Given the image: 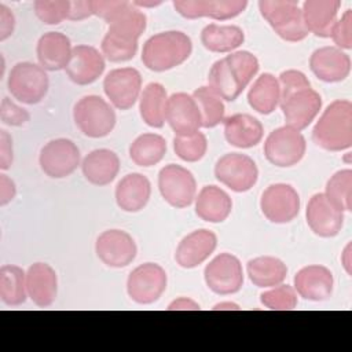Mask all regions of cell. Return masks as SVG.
Segmentation results:
<instances>
[{
  "label": "cell",
  "instance_id": "51",
  "mask_svg": "<svg viewBox=\"0 0 352 352\" xmlns=\"http://www.w3.org/2000/svg\"><path fill=\"white\" fill-rule=\"evenodd\" d=\"M16 186L15 183L4 173L0 175V206H6L15 198Z\"/></svg>",
  "mask_w": 352,
  "mask_h": 352
},
{
  "label": "cell",
  "instance_id": "16",
  "mask_svg": "<svg viewBox=\"0 0 352 352\" xmlns=\"http://www.w3.org/2000/svg\"><path fill=\"white\" fill-rule=\"evenodd\" d=\"M279 107L283 113L286 125L302 131L308 128L322 109V96L311 87L302 88L282 98Z\"/></svg>",
  "mask_w": 352,
  "mask_h": 352
},
{
  "label": "cell",
  "instance_id": "11",
  "mask_svg": "<svg viewBox=\"0 0 352 352\" xmlns=\"http://www.w3.org/2000/svg\"><path fill=\"white\" fill-rule=\"evenodd\" d=\"M206 286L219 296L238 293L243 286V270L238 257L231 253L217 254L204 271Z\"/></svg>",
  "mask_w": 352,
  "mask_h": 352
},
{
  "label": "cell",
  "instance_id": "52",
  "mask_svg": "<svg viewBox=\"0 0 352 352\" xmlns=\"http://www.w3.org/2000/svg\"><path fill=\"white\" fill-rule=\"evenodd\" d=\"M168 311H182V309H192V311H197V309H201L199 308V304L195 302L194 300L191 298H187V297H180L177 300H173L168 308Z\"/></svg>",
  "mask_w": 352,
  "mask_h": 352
},
{
  "label": "cell",
  "instance_id": "45",
  "mask_svg": "<svg viewBox=\"0 0 352 352\" xmlns=\"http://www.w3.org/2000/svg\"><path fill=\"white\" fill-rule=\"evenodd\" d=\"M94 15L111 23L122 11H125L131 1L126 0H91Z\"/></svg>",
  "mask_w": 352,
  "mask_h": 352
},
{
  "label": "cell",
  "instance_id": "28",
  "mask_svg": "<svg viewBox=\"0 0 352 352\" xmlns=\"http://www.w3.org/2000/svg\"><path fill=\"white\" fill-rule=\"evenodd\" d=\"M81 170L91 184L107 186L120 172V158L109 148H96L84 157Z\"/></svg>",
  "mask_w": 352,
  "mask_h": 352
},
{
  "label": "cell",
  "instance_id": "41",
  "mask_svg": "<svg viewBox=\"0 0 352 352\" xmlns=\"http://www.w3.org/2000/svg\"><path fill=\"white\" fill-rule=\"evenodd\" d=\"M226 60L243 88L249 85V82L257 74L260 67L258 59L249 51L231 52L226 56Z\"/></svg>",
  "mask_w": 352,
  "mask_h": 352
},
{
  "label": "cell",
  "instance_id": "49",
  "mask_svg": "<svg viewBox=\"0 0 352 352\" xmlns=\"http://www.w3.org/2000/svg\"><path fill=\"white\" fill-rule=\"evenodd\" d=\"M15 28V16L12 11L4 6L0 4V41H4L8 38Z\"/></svg>",
  "mask_w": 352,
  "mask_h": 352
},
{
  "label": "cell",
  "instance_id": "6",
  "mask_svg": "<svg viewBox=\"0 0 352 352\" xmlns=\"http://www.w3.org/2000/svg\"><path fill=\"white\" fill-rule=\"evenodd\" d=\"M7 87L10 94L19 102L36 104L44 99L50 88L47 70L32 62H18L12 66Z\"/></svg>",
  "mask_w": 352,
  "mask_h": 352
},
{
  "label": "cell",
  "instance_id": "39",
  "mask_svg": "<svg viewBox=\"0 0 352 352\" xmlns=\"http://www.w3.org/2000/svg\"><path fill=\"white\" fill-rule=\"evenodd\" d=\"M326 198L341 212L352 210V170L341 169L326 183Z\"/></svg>",
  "mask_w": 352,
  "mask_h": 352
},
{
  "label": "cell",
  "instance_id": "29",
  "mask_svg": "<svg viewBox=\"0 0 352 352\" xmlns=\"http://www.w3.org/2000/svg\"><path fill=\"white\" fill-rule=\"evenodd\" d=\"M151 195V183L142 173L124 176L116 187V202L124 212L135 213L142 210Z\"/></svg>",
  "mask_w": 352,
  "mask_h": 352
},
{
  "label": "cell",
  "instance_id": "25",
  "mask_svg": "<svg viewBox=\"0 0 352 352\" xmlns=\"http://www.w3.org/2000/svg\"><path fill=\"white\" fill-rule=\"evenodd\" d=\"M340 0H307L302 4V21L308 33L327 38L337 22Z\"/></svg>",
  "mask_w": 352,
  "mask_h": 352
},
{
  "label": "cell",
  "instance_id": "15",
  "mask_svg": "<svg viewBox=\"0 0 352 352\" xmlns=\"http://www.w3.org/2000/svg\"><path fill=\"white\" fill-rule=\"evenodd\" d=\"M95 252L98 258L111 268H124L129 265L138 253L133 238L122 230H106L96 242Z\"/></svg>",
  "mask_w": 352,
  "mask_h": 352
},
{
  "label": "cell",
  "instance_id": "1",
  "mask_svg": "<svg viewBox=\"0 0 352 352\" xmlns=\"http://www.w3.org/2000/svg\"><path fill=\"white\" fill-rule=\"evenodd\" d=\"M147 26L146 14L133 6L122 11L111 23L102 40V52L110 62H126L138 52V40Z\"/></svg>",
  "mask_w": 352,
  "mask_h": 352
},
{
  "label": "cell",
  "instance_id": "34",
  "mask_svg": "<svg viewBox=\"0 0 352 352\" xmlns=\"http://www.w3.org/2000/svg\"><path fill=\"white\" fill-rule=\"evenodd\" d=\"M168 95L160 82H148L139 98V113L142 120L151 128H162L165 124V106Z\"/></svg>",
  "mask_w": 352,
  "mask_h": 352
},
{
  "label": "cell",
  "instance_id": "2",
  "mask_svg": "<svg viewBox=\"0 0 352 352\" xmlns=\"http://www.w3.org/2000/svg\"><path fill=\"white\" fill-rule=\"evenodd\" d=\"M312 140L327 151H342L352 146V103L348 99L331 102L312 129Z\"/></svg>",
  "mask_w": 352,
  "mask_h": 352
},
{
  "label": "cell",
  "instance_id": "22",
  "mask_svg": "<svg viewBox=\"0 0 352 352\" xmlns=\"http://www.w3.org/2000/svg\"><path fill=\"white\" fill-rule=\"evenodd\" d=\"M333 287L331 271L320 264L307 265L294 275V290L304 300L324 301L331 297Z\"/></svg>",
  "mask_w": 352,
  "mask_h": 352
},
{
  "label": "cell",
  "instance_id": "47",
  "mask_svg": "<svg viewBox=\"0 0 352 352\" xmlns=\"http://www.w3.org/2000/svg\"><path fill=\"white\" fill-rule=\"evenodd\" d=\"M0 120L10 126H21L30 120V114L6 96L0 104Z\"/></svg>",
  "mask_w": 352,
  "mask_h": 352
},
{
  "label": "cell",
  "instance_id": "27",
  "mask_svg": "<svg viewBox=\"0 0 352 352\" xmlns=\"http://www.w3.org/2000/svg\"><path fill=\"white\" fill-rule=\"evenodd\" d=\"M223 124L226 140L238 148H250L257 146L264 135V128L260 120L246 113L226 117Z\"/></svg>",
  "mask_w": 352,
  "mask_h": 352
},
{
  "label": "cell",
  "instance_id": "20",
  "mask_svg": "<svg viewBox=\"0 0 352 352\" xmlns=\"http://www.w3.org/2000/svg\"><path fill=\"white\" fill-rule=\"evenodd\" d=\"M104 67V56L95 47L78 44L73 47L65 72L74 84L88 85L95 82L103 74Z\"/></svg>",
  "mask_w": 352,
  "mask_h": 352
},
{
  "label": "cell",
  "instance_id": "36",
  "mask_svg": "<svg viewBox=\"0 0 352 352\" xmlns=\"http://www.w3.org/2000/svg\"><path fill=\"white\" fill-rule=\"evenodd\" d=\"M26 272L12 264L0 268V298L6 305L18 307L26 301Z\"/></svg>",
  "mask_w": 352,
  "mask_h": 352
},
{
  "label": "cell",
  "instance_id": "38",
  "mask_svg": "<svg viewBox=\"0 0 352 352\" xmlns=\"http://www.w3.org/2000/svg\"><path fill=\"white\" fill-rule=\"evenodd\" d=\"M201 111L202 126L214 128L224 121L226 107L223 99L209 87H199L191 95Z\"/></svg>",
  "mask_w": 352,
  "mask_h": 352
},
{
  "label": "cell",
  "instance_id": "23",
  "mask_svg": "<svg viewBox=\"0 0 352 352\" xmlns=\"http://www.w3.org/2000/svg\"><path fill=\"white\" fill-rule=\"evenodd\" d=\"M216 246L217 236L213 231L206 228L195 230L179 242L175 260L182 268H195L214 252Z\"/></svg>",
  "mask_w": 352,
  "mask_h": 352
},
{
  "label": "cell",
  "instance_id": "4",
  "mask_svg": "<svg viewBox=\"0 0 352 352\" xmlns=\"http://www.w3.org/2000/svg\"><path fill=\"white\" fill-rule=\"evenodd\" d=\"M258 10L274 32L285 41L297 43L308 36L302 12L293 0H260Z\"/></svg>",
  "mask_w": 352,
  "mask_h": 352
},
{
  "label": "cell",
  "instance_id": "55",
  "mask_svg": "<svg viewBox=\"0 0 352 352\" xmlns=\"http://www.w3.org/2000/svg\"><path fill=\"white\" fill-rule=\"evenodd\" d=\"M135 7H143V8H147V7H157L160 4H162V1H132Z\"/></svg>",
  "mask_w": 352,
  "mask_h": 352
},
{
  "label": "cell",
  "instance_id": "37",
  "mask_svg": "<svg viewBox=\"0 0 352 352\" xmlns=\"http://www.w3.org/2000/svg\"><path fill=\"white\" fill-rule=\"evenodd\" d=\"M208 87L227 102H234L245 89L227 63L226 58L219 59L212 65L208 74Z\"/></svg>",
  "mask_w": 352,
  "mask_h": 352
},
{
  "label": "cell",
  "instance_id": "32",
  "mask_svg": "<svg viewBox=\"0 0 352 352\" xmlns=\"http://www.w3.org/2000/svg\"><path fill=\"white\" fill-rule=\"evenodd\" d=\"M249 106L260 114H271L280 102V88L278 78L271 73H263L256 78L248 92Z\"/></svg>",
  "mask_w": 352,
  "mask_h": 352
},
{
  "label": "cell",
  "instance_id": "14",
  "mask_svg": "<svg viewBox=\"0 0 352 352\" xmlns=\"http://www.w3.org/2000/svg\"><path fill=\"white\" fill-rule=\"evenodd\" d=\"M103 91L118 110L131 109L142 91V76L135 67L110 70L103 80Z\"/></svg>",
  "mask_w": 352,
  "mask_h": 352
},
{
  "label": "cell",
  "instance_id": "54",
  "mask_svg": "<svg viewBox=\"0 0 352 352\" xmlns=\"http://www.w3.org/2000/svg\"><path fill=\"white\" fill-rule=\"evenodd\" d=\"M212 309H241V308H239L238 304L227 301V302H219V304H216Z\"/></svg>",
  "mask_w": 352,
  "mask_h": 352
},
{
  "label": "cell",
  "instance_id": "30",
  "mask_svg": "<svg viewBox=\"0 0 352 352\" xmlns=\"http://www.w3.org/2000/svg\"><path fill=\"white\" fill-rule=\"evenodd\" d=\"M232 210L230 195L217 186H205L195 197V213L208 223L224 221Z\"/></svg>",
  "mask_w": 352,
  "mask_h": 352
},
{
  "label": "cell",
  "instance_id": "24",
  "mask_svg": "<svg viewBox=\"0 0 352 352\" xmlns=\"http://www.w3.org/2000/svg\"><path fill=\"white\" fill-rule=\"evenodd\" d=\"M28 297L37 307H50L58 293L55 270L47 263H34L26 271Z\"/></svg>",
  "mask_w": 352,
  "mask_h": 352
},
{
  "label": "cell",
  "instance_id": "44",
  "mask_svg": "<svg viewBox=\"0 0 352 352\" xmlns=\"http://www.w3.org/2000/svg\"><path fill=\"white\" fill-rule=\"evenodd\" d=\"M340 50L352 48V10H346L340 19H337L331 36H330Z\"/></svg>",
  "mask_w": 352,
  "mask_h": 352
},
{
  "label": "cell",
  "instance_id": "7",
  "mask_svg": "<svg viewBox=\"0 0 352 352\" xmlns=\"http://www.w3.org/2000/svg\"><path fill=\"white\" fill-rule=\"evenodd\" d=\"M307 150L304 135L292 126H279L274 129L264 142V155L267 161L278 168H290L297 165Z\"/></svg>",
  "mask_w": 352,
  "mask_h": 352
},
{
  "label": "cell",
  "instance_id": "48",
  "mask_svg": "<svg viewBox=\"0 0 352 352\" xmlns=\"http://www.w3.org/2000/svg\"><path fill=\"white\" fill-rule=\"evenodd\" d=\"M12 138L6 129H0V168L8 169L12 164Z\"/></svg>",
  "mask_w": 352,
  "mask_h": 352
},
{
  "label": "cell",
  "instance_id": "31",
  "mask_svg": "<svg viewBox=\"0 0 352 352\" xmlns=\"http://www.w3.org/2000/svg\"><path fill=\"white\" fill-rule=\"evenodd\" d=\"M243 41L245 33L235 25L209 23L201 32V43L210 52H232L241 47Z\"/></svg>",
  "mask_w": 352,
  "mask_h": 352
},
{
  "label": "cell",
  "instance_id": "53",
  "mask_svg": "<svg viewBox=\"0 0 352 352\" xmlns=\"http://www.w3.org/2000/svg\"><path fill=\"white\" fill-rule=\"evenodd\" d=\"M341 261L344 264V268H345L346 274L351 275V243H348L346 248L344 249V253L341 256Z\"/></svg>",
  "mask_w": 352,
  "mask_h": 352
},
{
  "label": "cell",
  "instance_id": "50",
  "mask_svg": "<svg viewBox=\"0 0 352 352\" xmlns=\"http://www.w3.org/2000/svg\"><path fill=\"white\" fill-rule=\"evenodd\" d=\"M91 15H94L91 0L70 1V10H69V14H67L69 21H82L88 16H91Z\"/></svg>",
  "mask_w": 352,
  "mask_h": 352
},
{
  "label": "cell",
  "instance_id": "35",
  "mask_svg": "<svg viewBox=\"0 0 352 352\" xmlns=\"http://www.w3.org/2000/svg\"><path fill=\"white\" fill-rule=\"evenodd\" d=\"M166 154V140L158 133H143L138 136L129 146V157L143 168L157 165Z\"/></svg>",
  "mask_w": 352,
  "mask_h": 352
},
{
  "label": "cell",
  "instance_id": "26",
  "mask_svg": "<svg viewBox=\"0 0 352 352\" xmlns=\"http://www.w3.org/2000/svg\"><path fill=\"white\" fill-rule=\"evenodd\" d=\"M70 38L60 32L44 33L36 47L40 66L48 72H58L67 66L72 55Z\"/></svg>",
  "mask_w": 352,
  "mask_h": 352
},
{
  "label": "cell",
  "instance_id": "10",
  "mask_svg": "<svg viewBox=\"0 0 352 352\" xmlns=\"http://www.w3.org/2000/svg\"><path fill=\"white\" fill-rule=\"evenodd\" d=\"M158 190L170 206L183 209L195 199L197 182L187 168L169 164L161 168L158 173Z\"/></svg>",
  "mask_w": 352,
  "mask_h": 352
},
{
  "label": "cell",
  "instance_id": "8",
  "mask_svg": "<svg viewBox=\"0 0 352 352\" xmlns=\"http://www.w3.org/2000/svg\"><path fill=\"white\" fill-rule=\"evenodd\" d=\"M168 276L157 263L138 265L126 279V292L132 301L140 305H150L160 300L166 290Z\"/></svg>",
  "mask_w": 352,
  "mask_h": 352
},
{
  "label": "cell",
  "instance_id": "33",
  "mask_svg": "<svg viewBox=\"0 0 352 352\" xmlns=\"http://www.w3.org/2000/svg\"><path fill=\"white\" fill-rule=\"evenodd\" d=\"M246 271L250 282L257 287L278 286L287 275L286 264L272 256H260L249 260Z\"/></svg>",
  "mask_w": 352,
  "mask_h": 352
},
{
  "label": "cell",
  "instance_id": "5",
  "mask_svg": "<svg viewBox=\"0 0 352 352\" xmlns=\"http://www.w3.org/2000/svg\"><path fill=\"white\" fill-rule=\"evenodd\" d=\"M73 118L77 128L92 139L107 136L117 121L113 107L98 95H87L78 99L73 107Z\"/></svg>",
  "mask_w": 352,
  "mask_h": 352
},
{
  "label": "cell",
  "instance_id": "46",
  "mask_svg": "<svg viewBox=\"0 0 352 352\" xmlns=\"http://www.w3.org/2000/svg\"><path fill=\"white\" fill-rule=\"evenodd\" d=\"M278 82H279V88H280V99L287 96L292 92L311 87L308 77L302 72L294 70V69L282 72L278 77Z\"/></svg>",
  "mask_w": 352,
  "mask_h": 352
},
{
  "label": "cell",
  "instance_id": "40",
  "mask_svg": "<svg viewBox=\"0 0 352 352\" xmlns=\"http://www.w3.org/2000/svg\"><path fill=\"white\" fill-rule=\"evenodd\" d=\"M173 150L180 160L186 162H197L206 154L208 139L205 133L199 131L188 136H175Z\"/></svg>",
  "mask_w": 352,
  "mask_h": 352
},
{
  "label": "cell",
  "instance_id": "9",
  "mask_svg": "<svg viewBox=\"0 0 352 352\" xmlns=\"http://www.w3.org/2000/svg\"><path fill=\"white\" fill-rule=\"evenodd\" d=\"M216 179L235 192L249 191L258 179L256 162L246 154L227 153L214 165Z\"/></svg>",
  "mask_w": 352,
  "mask_h": 352
},
{
  "label": "cell",
  "instance_id": "13",
  "mask_svg": "<svg viewBox=\"0 0 352 352\" xmlns=\"http://www.w3.org/2000/svg\"><path fill=\"white\" fill-rule=\"evenodd\" d=\"M300 195L296 188L286 183L268 186L260 198L263 214L275 224H286L300 213Z\"/></svg>",
  "mask_w": 352,
  "mask_h": 352
},
{
  "label": "cell",
  "instance_id": "17",
  "mask_svg": "<svg viewBox=\"0 0 352 352\" xmlns=\"http://www.w3.org/2000/svg\"><path fill=\"white\" fill-rule=\"evenodd\" d=\"M165 121L176 136H188L202 126L201 111L194 98L186 92L172 94L165 106Z\"/></svg>",
  "mask_w": 352,
  "mask_h": 352
},
{
  "label": "cell",
  "instance_id": "21",
  "mask_svg": "<svg viewBox=\"0 0 352 352\" xmlns=\"http://www.w3.org/2000/svg\"><path fill=\"white\" fill-rule=\"evenodd\" d=\"M309 67L319 80L324 82H340L351 73V58L342 50L326 45L311 54Z\"/></svg>",
  "mask_w": 352,
  "mask_h": 352
},
{
  "label": "cell",
  "instance_id": "12",
  "mask_svg": "<svg viewBox=\"0 0 352 352\" xmlns=\"http://www.w3.org/2000/svg\"><path fill=\"white\" fill-rule=\"evenodd\" d=\"M80 150L77 144L66 138L50 140L40 151L38 164L41 170L52 179L70 176L80 165Z\"/></svg>",
  "mask_w": 352,
  "mask_h": 352
},
{
  "label": "cell",
  "instance_id": "43",
  "mask_svg": "<svg viewBox=\"0 0 352 352\" xmlns=\"http://www.w3.org/2000/svg\"><path fill=\"white\" fill-rule=\"evenodd\" d=\"M37 18L45 25H58L67 19L70 10L69 0H36L33 4Z\"/></svg>",
  "mask_w": 352,
  "mask_h": 352
},
{
  "label": "cell",
  "instance_id": "18",
  "mask_svg": "<svg viewBox=\"0 0 352 352\" xmlns=\"http://www.w3.org/2000/svg\"><path fill=\"white\" fill-rule=\"evenodd\" d=\"M175 10L187 19L208 16L216 21H227L238 16L248 7L246 0H176Z\"/></svg>",
  "mask_w": 352,
  "mask_h": 352
},
{
  "label": "cell",
  "instance_id": "19",
  "mask_svg": "<svg viewBox=\"0 0 352 352\" xmlns=\"http://www.w3.org/2000/svg\"><path fill=\"white\" fill-rule=\"evenodd\" d=\"M305 217L311 231L320 238L336 236L344 226V212L331 205L324 192L314 194L309 198Z\"/></svg>",
  "mask_w": 352,
  "mask_h": 352
},
{
  "label": "cell",
  "instance_id": "42",
  "mask_svg": "<svg viewBox=\"0 0 352 352\" xmlns=\"http://www.w3.org/2000/svg\"><path fill=\"white\" fill-rule=\"evenodd\" d=\"M261 304L272 311H292L297 307V293L290 285H278L260 294Z\"/></svg>",
  "mask_w": 352,
  "mask_h": 352
},
{
  "label": "cell",
  "instance_id": "3",
  "mask_svg": "<svg viewBox=\"0 0 352 352\" xmlns=\"http://www.w3.org/2000/svg\"><path fill=\"white\" fill-rule=\"evenodd\" d=\"M192 52L191 38L180 30L161 32L146 40L142 62L151 72H166L184 63Z\"/></svg>",
  "mask_w": 352,
  "mask_h": 352
}]
</instances>
